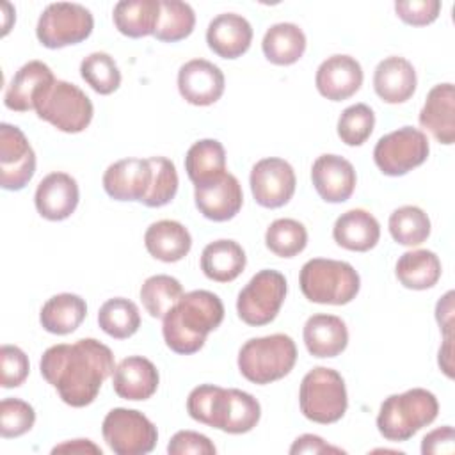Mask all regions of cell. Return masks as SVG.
I'll list each match as a JSON object with an SVG mask.
<instances>
[{"label": "cell", "mask_w": 455, "mask_h": 455, "mask_svg": "<svg viewBox=\"0 0 455 455\" xmlns=\"http://www.w3.org/2000/svg\"><path fill=\"white\" fill-rule=\"evenodd\" d=\"M101 434L108 448L117 455L149 453L158 441L156 427L140 411L124 407H116L105 416Z\"/></svg>", "instance_id": "8fae6325"}, {"label": "cell", "mask_w": 455, "mask_h": 455, "mask_svg": "<svg viewBox=\"0 0 455 455\" xmlns=\"http://www.w3.org/2000/svg\"><path fill=\"white\" fill-rule=\"evenodd\" d=\"M363 68L350 55H331L316 69L315 84L318 92L331 101H343L354 96L363 85Z\"/></svg>", "instance_id": "ffe728a7"}, {"label": "cell", "mask_w": 455, "mask_h": 455, "mask_svg": "<svg viewBox=\"0 0 455 455\" xmlns=\"http://www.w3.org/2000/svg\"><path fill=\"white\" fill-rule=\"evenodd\" d=\"M439 412L435 395L423 387H412L387 396L377 416L380 435L393 443L411 439L418 430L430 425Z\"/></svg>", "instance_id": "277c9868"}, {"label": "cell", "mask_w": 455, "mask_h": 455, "mask_svg": "<svg viewBox=\"0 0 455 455\" xmlns=\"http://www.w3.org/2000/svg\"><path fill=\"white\" fill-rule=\"evenodd\" d=\"M304 345L313 357H336L348 345V329L336 315L318 313L304 323Z\"/></svg>", "instance_id": "484cf974"}, {"label": "cell", "mask_w": 455, "mask_h": 455, "mask_svg": "<svg viewBox=\"0 0 455 455\" xmlns=\"http://www.w3.org/2000/svg\"><path fill=\"white\" fill-rule=\"evenodd\" d=\"M187 412L192 419L228 434L251 432L261 418L259 402L251 393L213 384H201L190 391Z\"/></svg>", "instance_id": "3957f363"}, {"label": "cell", "mask_w": 455, "mask_h": 455, "mask_svg": "<svg viewBox=\"0 0 455 455\" xmlns=\"http://www.w3.org/2000/svg\"><path fill=\"white\" fill-rule=\"evenodd\" d=\"M94 28V18L80 4L57 2L44 7L37 20L36 36L44 48L57 50L85 41Z\"/></svg>", "instance_id": "30bf717a"}, {"label": "cell", "mask_w": 455, "mask_h": 455, "mask_svg": "<svg viewBox=\"0 0 455 455\" xmlns=\"http://www.w3.org/2000/svg\"><path fill=\"white\" fill-rule=\"evenodd\" d=\"M183 293L181 283L167 274L151 275L140 286V300L153 318H164Z\"/></svg>", "instance_id": "74e56055"}, {"label": "cell", "mask_w": 455, "mask_h": 455, "mask_svg": "<svg viewBox=\"0 0 455 455\" xmlns=\"http://www.w3.org/2000/svg\"><path fill=\"white\" fill-rule=\"evenodd\" d=\"M78 183L68 172H50L44 176L34 196L37 213L46 220H64L78 206Z\"/></svg>", "instance_id": "44dd1931"}, {"label": "cell", "mask_w": 455, "mask_h": 455, "mask_svg": "<svg viewBox=\"0 0 455 455\" xmlns=\"http://www.w3.org/2000/svg\"><path fill=\"white\" fill-rule=\"evenodd\" d=\"M419 124L432 133L441 144H453L455 140V89L453 84L444 82L434 85L423 108L419 112Z\"/></svg>", "instance_id": "cb8c5ba5"}, {"label": "cell", "mask_w": 455, "mask_h": 455, "mask_svg": "<svg viewBox=\"0 0 455 455\" xmlns=\"http://www.w3.org/2000/svg\"><path fill=\"white\" fill-rule=\"evenodd\" d=\"M53 84L55 76L50 66L43 60H30L12 75L4 94V103L14 112L34 110Z\"/></svg>", "instance_id": "ac0fdd59"}, {"label": "cell", "mask_w": 455, "mask_h": 455, "mask_svg": "<svg viewBox=\"0 0 455 455\" xmlns=\"http://www.w3.org/2000/svg\"><path fill=\"white\" fill-rule=\"evenodd\" d=\"M435 318L444 336H453V291H448L435 306Z\"/></svg>", "instance_id": "681fc988"}, {"label": "cell", "mask_w": 455, "mask_h": 455, "mask_svg": "<svg viewBox=\"0 0 455 455\" xmlns=\"http://www.w3.org/2000/svg\"><path fill=\"white\" fill-rule=\"evenodd\" d=\"M455 451V432L451 425L428 432L421 441L423 455H451Z\"/></svg>", "instance_id": "7dc6e473"}, {"label": "cell", "mask_w": 455, "mask_h": 455, "mask_svg": "<svg viewBox=\"0 0 455 455\" xmlns=\"http://www.w3.org/2000/svg\"><path fill=\"white\" fill-rule=\"evenodd\" d=\"M453 336H444V343L439 348V366L446 377H453Z\"/></svg>", "instance_id": "816d5d0a"}, {"label": "cell", "mask_w": 455, "mask_h": 455, "mask_svg": "<svg viewBox=\"0 0 455 455\" xmlns=\"http://www.w3.org/2000/svg\"><path fill=\"white\" fill-rule=\"evenodd\" d=\"M167 451L171 455H188V453L215 455L217 448L206 435H203L199 432L180 430L171 437V441L167 444Z\"/></svg>", "instance_id": "bcb514c9"}, {"label": "cell", "mask_w": 455, "mask_h": 455, "mask_svg": "<svg viewBox=\"0 0 455 455\" xmlns=\"http://www.w3.org/2000/svg\"><path fill=\"white\" fill-rule=\"evenodd\" d=\"M286 291V277L279 270H259L238 293L236 313L240 320L252 327L270 323L277 316Z\"/></svg>", "instance_id": "9c48e42d"}, {"label": "cell", "mask_w": 455, "mask_h": 455, "mask_svg": "<svg viewBox=\"0 0 455 455\" xmlns=\"http://www.w3.org/2000/svg\"><path fill=\"white\" fill-rule=\"evenodd\" d=\"M196 27L194 9L187 2L160 0V16L155 37L162 43H176L192 34Z\"/></svg>", "instance_id": "d590c367"}, {"label": "cell", "mask_w": 455, "mask_h": 455, "mask_svg": "<svg viewBox=\"0 0 455 455\" xmlns=\"http://www.w3.org/2000/svg\"><path fill=\"white\" fill-rule=\"evenodd\" d=\"M153 180L142 204L148 208H160L169 204L178 192V172L174 164L165 156H149Z\"/></svg>", "instance_id": "60d3db41"}, {"label": "cell", "mask_w": 455, "mask_h": 455, "mask_svg": "<svg viewBox=\"0 0 455 455\" xmlns=\"http://www.w3.org/2000/svg\"><path fill=\"white\" fill-rule=\"evenodd\" d=\"M297 361L295 341L288 334L251 338L238 352V370L252 384H270L286 377Z\"/></svg>", "instance_id": "8992f818"}, {"label": "cell", "mask_w": 455, "mask_h": 455, "mask_svg": "<svg viewBox=\"0 0 455 455\" xmlns=\"http://www.w3.org/2000/svg\"><path fill=\"white\" fill-rule=\"evenodd\" d=\"M290 453L297 455V453H345V451L338 446L327 444L320 435L304 434L293 441Z\"/></svg>", "instance_id": "c3c4849f"}, {"label": "cell", "mask_w": 455, "mask_h": 455, "mask_svg": "<svg viewBox=\"0 0 455 455\" xmlns=\"http://www.w3.org/2000/svg\"><path fill=\"white\" fill-rule=\"evenodd\" d=\"M395 274L405 288L427 290L437 284L441 277V261L435 252L427 249L407 251L398 258Z\"/></svg>", "instance_id": "d6a6232c"}, {"label": "cell", "mask_w": 455, "mask_h": 455, "mask_svg": "<svg viewBox=\"0 0 455 455\" xmlns=\"http://www.w3.org/2000/svg\"><path fill=\"white\" fill-rule=\"evenodd\" d=\"M114 368L112 350L94 338L53 345L44 350L39 361L43 379L71 407L92 403Z\"/></svg>", "instance_id": "6da1fadb"}, {"label": "cell", "mask_w": 455, "mask_h": 455, "mask_svg": "<svg viewBox=\"0 0 455 455\" xmlns=\"http://www.w3.org/2000/svg\"><path fill=\"white\" fill-rule=\"evenodd\" d=\"M247 256L235 240L220 238L210 242L201 252V270L215 283H231L245 268Z\"/></svg>", "instance_id": "f1b7e54d"}, {"label": "cell", "mask_w": 455, "mask_h": 455, "mask_svg": "<svg viewBox=\"0 0 455 455\" xmlns=\"http://www.w3.org/2000/svg\"><path fill=\"white\" fill-rule=\"evenodd\" d=\"M222 320L224 304L219 295L208 290L183 293L164 316V341L176 354H196L203 348L206 336L215 331Z\"/></svg>", "instance_id": "7a4b0ae2"}, {"label": "cell", "mask_w": 455, "mask_h": 455, "mask_svg": "<svg viewBox=\"0 0 455 455\" xmlns=\"http://www.w3.org/2000/svg\"><path fill=\"white\" fill-rule=\"evenodd\" d=\"M160 16V0H123L114 5L116 28L132 39L153 36Z\"/></svg>", "instance_id": "4dcf8cb0"}, {"label": "cell", "mask_w": 455, "mask_h": 455, "mask_svg": "<svg viewBox=\"0 0 455 455\" xmlns=\"http://www.w3.org/2000/svg\"><path fill=\"white\" fill-rule=\"evenodd\" d=\"M206 43L219 57L238 59L252 43V27L242 14L222 12L210 21Z\"/></svg>", "instance_id": "603a6c76"}, {"label": "cell", "mask_w": 455, "mask_h": 455, "mask_svg": "<svg viewBox=\"0 0 455 455\" xmlns=\"http://www.w3.org/2000/svg\"><path fill=\"white\" fill-rule=\"evenodd\" d=\"M98 325L116 339L133 336L140 327V313L133 300L124 297L108 299L98 311Z\"/></svg>", "instance_id": "e575fe53"}, {"label": "cell", "mask_w": 455, "mask_h": 455, "mask_svg": "<svg viewBox=\"0 0 455 455\" xmlns=\"http://www.w3.org/2000/svg\"><path fill=\"white\" fill-rule=\"evenodd\" d=\"M158 382L160 375L156 366L142 355L124 357L112 373L116 395L132 402L151 398L158 389Z\"/></svg>", "instance_id": "7402d4cb"}, {"label": "cell", "mask_w": 455, "mask_h": 455, "mask_svg": "<svg viewBox=\"0 0 455 455\" xmlns=\"http://www.w3.org/2000/svg\"><path fill=\"white\" fill-rule=\"evenodd\" d=\"M299 284L309 302L343 306L359 293L361 277L347 261L313 258L302 265Z\"/></svg>", "instance_id": "5b68a950"}, {"label": "cell", "mask_w": 455, "mask_h": 455, "mask_svg": "<svg viewBox=\"0 0 455 455\" xmlns=\"http://www.w3.org/2000/svg\"><path fill=\"white\" fill-rule=\"evenodd\" d=\"M153 169L149 158H123L103 172V188L116 201L142 203L149 192Z\"/></svg>", "instance_id": "e0dca14e"}, {"label": "cell", "mask_w": 455, "mask_h": 455, "mask_svg": "<svg viewBox=\"0 0 455 455\" xmlns=\"http://www.w3.org/2000/svg\"><path fill=\"white\" fill-rule=\"evenodd\" d=\"M194 199L203 217L213 222H226L240 212L243 204V192L240 181L226 171L208 183L196 185Z\"/></svg>", "instance_id": "2e32d148"}, {"label": "cell", "mask_w": 455, "mask_h": 455, "mask_svg": "<svg viewBox=\"0 0 455 455\" xmlns=\"http://www.w3.org/2000/svg\"><path fill=\"white\" fill-rule=\"evenodd\" d=\"M30 371V363L27 354L16 345H2L0 348V384L2 387L21 386Z\"/></svg>", "instance_id": "ee69618b"}, {"label": "cell", "mask_w": 455, "mask_h": 455, "mask_svg": "<svg viewBox=\"0 0 455 455\" xmlns=\"http://www.w3.org/2000/svg\"><path fill=\"white\" fill-rule=\"evenodd\" d=\"M439 0H398L395 2L396 16L412 27H425L437 20L441 11Z\"/></svg>", "instance_id": "f6af8a7d"}, {"label": "cell", "mask_w": 455, "mask_h": 455, "mask_svg": "<svg viewBox=\"0 0 455 455\" xmlns=\"http://www.w3.org/2000/svg\"><path fill=\"white\" fill-rule=\"evenodd\" d=\"M416 84L414 66L400 55L382 59L373 73V89L377 96L391 105L407 101L414 94Z\"/></svg>", "instance_id": "d4e9b609"}, {"label": "cell", "mask_w": 455, "mask_h": 455, "mask_svg": "<svg viewBox=\"0 0 455 455\" xmlns=\"http://www.w3.org/2000/svg\"><path fill=\"white\" fill-rule=\"evenodd\" d=\"M430 153L427 135L412 126H402L384 137L373 148V162L386 176H403L419 167Z\"/></svg>", "instance_id": "7c38bea8"}, {"label": "cell", "mask_w": 455, "mask_h": 455, "mask_svg": "<svg viewBox=\"0 0 455 455\" xmlns=\"http://www.w3.org/2000/svg\"><path fill=\"white\" fill-rule=\"evenodd\" d=\"M311 181L316 194L327 203L347 201L355 188V169L339 155H320L311 165Z\"/></svg>", "instance_id": "d6986e66"}, {"label": "cell", "mask_w": 455, "mask_h": 455, "mask_svg": "<svg viewBox=\"0 0 455 455\" xmlns=\"http://www.w3.org/2000/svg\"><path fill=\"white\" fill-rule=\"evenodd\" d=\"M265 245L279 258H293L307 245V231L295 219H277L265 233Z\"/></svg>", "instance_id": "f35d334b"}, {"label": "cell", "mask_w": 455, "mask_h": 455, "mask_svg": "<svg viewBox=\"0 0 455 455\" xmlns=\"http://www.w3.org/2000/svg\"><path fill=\"white\" fill-rule=\"evenodd\" d=\"M87 315V304L80 295L59 293L48 299L39 313V322L44 331L66 336L80 327Z\"/></svg>", "instance_id": "f546056e"}, {"label": "cell", "mask_w": 455, "mask_h": 455, "mask_svg": "<svg viewBox=\"0 0 455 455\" xmlns=\"http://www.w3.org/2000/svg\"><path fill=\"white\" fill-rule=\"evenodd\" d=\"M96 453L101 455V448L96 446L89 439H75V441H66L52 450V453Z\"/></svg>", "instance_id": "f907efd6"}, {"label": "cell", "mask_w": 455, "mask_h": 455, "mask_svg": "<svg viewBox=\"0 0 455 455\" xmlns=\"http://www.w3.org/2000/svg\"><path fill=\"white\" fill-rule=\"evenodd\" d=\"M251 192L254 201L263 208H281L295 194V171L293 167L275 156L263 158L254 164L251 176Z\"/></svg>", "instance_id": "5bb4252c"}, {"label": "cell", "mask_w": 455, "mask_h": 455, "mask_svg": "<svg viewBox=\"0 0 455 455\" xmlns=\"http://www.w3.org/2000/svg\"><path fill=\"white\" fill-rule=\"evenodd\" d=\"M34 110L39 119L64 133L84 132L91 124L94 114L89 96L80 87L66 80H55Z\"/></svg>", "instance_id": "ba28073f"}, {"label": "cell", "mask_w": 455, "mask_h": 455, "mask_svg": "<svg viewBox=\"0 0 455 455\" xmlns=\"http://www.w3.org/2000/svg\"><path fill=\"white\" fill-rule=\"evenodd\" d=\"M261 50L272 64L291 66L306 52V34L295 23H275L265 32Z\"/></svg>", "instance_id": "1f68e13d"}, {"label": "cell", "mask_w": 455, "mask_h": 455, "mask_svg": "<svg viewBox=\"0 0 455 455\" xmlns=\"http://www.w3.org/2000/svg\"><path fill=\"white\" fill-rule=\"evenodd\" d=\"M36 423L34 407L20 398H4L0 402V435L4 439L27 434Z\"/></svg>", "instance_id": "7bdbcfd3"}, {"label": "cell", "mask_w": 455, "mask_h": 455, "mask_svg": "<svg viewBox=\"0 0 455 455\" xmlns=\"http://www.w3.org/2000/svg\"><path fill=\"white\" fill-rule=\"evenodd\" d=\"M80 75L98 94H112L121 85V71L116 60L105 52H94L80 62Z\"/></svg>", "instance_id": "ab89813d"}, {"label": "cell", "mask_w": 455, "mask_h": 455, "mask_svg": "<svg viewBox=\"0 0 455 455\" xmlns=\"http://www.w3.org/2000/svg\"><path fill=\"white\" fill-rule=\"evenodd\" d=\"M224 73L206 59H192L178 71V91L190 105H213L224 94Z\"/></svg>", "instance_id": "9a60e30c"}, {"label": "cell", "mask_w": 455, "mask_h": 455, "mask_svg": "<svg viewBox=\"0 0 455 455\" xmlns=\"http://www.w3.org/2000/svg\"><path fill=\"white\" fill-rule=\"evenodd\" d=\"M185 171L196 185L208 183L226 172V151L215 139H201L194 142L185 155Z\"/></svg>", "instance_id": "836d02e7"}, {"label": "cell", "mask_w": 455, "mask_h": 455, "mask_svg": "<svg viewBox=\"0 0 455 455\" xmlns=\"http://www.w3.org/2000/svg\"><path fill=\"white\" fill-rule=\"evenodd\" d=\"M334 242L355 252H366L373 249L380 238L379 220L363 208H354L341 213L332 228Z\"/></svg>", "instance_id": "4316f807"}, {"label": "cell", "mask_w": 455, "mask_h": 455, "mask_svg": "<svg viewBox=\"0 0 455 455\" xmlns=\"http://www.w3.org/2000/svg\"><path fill=\"white\" fill-rule=\"evenodd\" d=\"M36 172V153L25 133L9 123L0 124V185L21 190Z\"/></svg>", "instance_id": "4fadbf2b"}, {"label": "cell", "mask_w": 455, "mask_h": 455, "mask_svg": "<svg viewBox=\"0 0 455 455\" xmlns=\"http://www.w3.org/2000/svg\"><path fill=\"white\" fill-rule=\"evenodd\" d=\"M375 126V114L366 103L347 107L338 119V137L347 146L364 144Z\"/></svg>", "instance_id": "b9f144b4"}, {"label": "cell", "mask_w": 455, "mask_h": 455, "mask_svg": "<svg viewBox=\"0 0 455 455\" xmlns=\"http://www.w3.org/2000/svg\"><path fill=\"white\" fill-rule=\"evenodd\" d=\"M300 412L315 423L329 425L343 418L348 407L347 387L343 377L325 366L307 371L299 389Z\"/></svg>", "instance_id": "52a82bcc"}, {"label": "cell", "mask_w": 455, "mask_h": 455, "mask_svg": "<svg viewBox=\"0 0 455 455\" xmlns=\"http://www.w3.org/2000/svg\"><path fill=\"white\" fill-rule=\"evenodd\" d=\"M144 245L148 252L164 263H176L183 259L192 247L188 229L178 220H156L144 233Z\"/></svg>", "instance_id": "83f0119b"}, {"label": "cell", "mask_w": 455, "mask_h": 455, "mask_svg": "<svg viewBox=\"0 0 455 455\" xmlns=\"http://www.w3.org/2000/svg\"><path fill=\"white\" fill-rule=\"evenodd\" d=\"M387 226L393 240L400 245L414 247L430 236V219L419 206L405 204L396 208L389 215Z\"/></svg>", "instance_id": "8d00e7d4"}]
</instances>
